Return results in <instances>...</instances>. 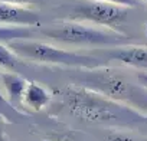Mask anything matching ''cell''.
I'll return each instance as SVG.
<instances>
[{
  "label": "cell",
  "instance_id": "e0dca14e",
  "mask_svg": "<svg viewBox=\"0 0 147 141\" xmlns=\"http://www.w3.org/2000/svg\"><path fill=\"white\" fill-rule=\"evenodd\" d=\"M144 46H146V48H147V43H146V45H144Z\"/></svg>",
  "mask_w": 147,
  "mask_h": 141
},
{
  "label": "cell",
  "instance_id": "6da1fadb",
  "mask_svg": "<svg viewBox=\"0 0 147 141\" xmlns=\"http://www.w3.org/2000/svg\"><path fill=\"white\" fill-rule=\"evenodd\" d=\"M63 99L74 117L87 122L117 125L147 122V117L138 111L84 87H68Z\"/></svg>",
  "mask_w": 147,
  "mask_h": 141
},
{
  "label": "cell",
  "instance_id": "277c9868",
  "mask_svg": "<svg viewBox=\"0 0 147 141\" xmlns=\"http://www.w3.org/2000/svg\"><path fill=\"white\" fill-rule=\"evenodd\" d=\"M81 87L95 91L110 99L117 102H134L137 105H144L147 95L138 91L134 85L123 78V75L115 74L111 69H97L90 70L81 75Z\"/></svg>",
  "mask_w": 147,
  "mask_h": 141
},
{
  "label": "cell",
  "instance_id": "5bb4252c",
  "mask_svg": "<svg viewBox=\"0 0 147 141\" xmlns=\"http://www.w3.org/2000/svg\"><path fill=\"white\" fill-rule=\"evenodd\" d=\"M39 0H0V3L5 5H12V6H25V5H33L38 3Z\"/></svg>",
  "mask_w": 147,
  "mask_h": 141
},
{
  "label": "cell",
  "instance_id": "7c38bea8",
  "mask_svg": "<svg viewBox=\"0 0 147 141\" xmlns=\"http://www.w3.org/2000/svg\"><path fill=\"white\" fill-rule=\"evenodd\" d=\"M18 65V56L5 45L0 43V68L15 69Z\"/></svg>",
  "mask_w": 147,
  "mask_h": 141
},
{
  "label": "cell",
  "instance_id": "9a60e30c",
  "mask_svg": "<svg viewBox=\"0 0 147 141\" xmlns=\"http://www.w3.org/2000/svg\"><path fill=\"white\" fill-rule=\"evenodd\" d=\"M137 79L144 88H147V70H144V72H138L137 74Z\"/></svg>",
  "mask_w": 147,
  "mask_h": 141
},
{
  "label": "cell",
  "instance_id": "ac0fdd59",
  "mask_svg": "<svg viewBox=\"0 0 147 141\" xmlns=\"http://www.w3.org/2000/svg\"><path fill=\"white\" fill-rule=\"evenodd\" d=\"M146 2H147V0H146Z\"/></svg>",
  "mask_w": 147,
  "mask_h": 141
},
{
  "label": "cell",
  "instance_id": "3957f363",
  "mask_svg": "<svg viewBox=\"0 0 147 141\" xmlns=\"http://www.w3.org/2000/svg\"><path fill=\"white\" fill-rule=\"evenodd\" d=\"M7 48L16 56H20L28 60H35V62L58 63V65H66V66H81V68H98L104 63V60L100 58L63 50V49H59L42 42L12 40L9 42Z\"/></svg>",
  "mask_w": 147,
  "mask_h": 141
},
{
  "label": "cell",
  "instance_id": "5b68a950",
  "mask_svg": "<svg viewBox=\"0 0 147 141\" xmlns=\"http://www.w3.org/2000/svg\"><path fill=\"white\" fill-rule=\"evenodd\" d=\"M69 17L72 20H85L98 26L117 29L125 22L127 7L115 6L98 0H81L71 6Z\"/></svg>",
  "mask_w": 147,
  "mask_h": 141
},
{
  "label": "cell",
  "instance_id": "2e32d148",
  "mask_svg": "<svg viewBox=\"0 0 147 141\" xmlns=\"http://www.w3.org/2000/svg\"><path fill=\"white\" fill-rule=\"evenodd\" d=\"M0 84H2V72H0Z\"/></svg>",
  "mask_w": 147,
  "mask_h": 141
},
{
  "label": "cell",
  "instance_id": "8992f818",
  "mask_svg": "<svg viewBox=\"0 0 147 141\" xmlns=\"http://www.w3.org/2000/svg\"><path fill=\"white\" fill-rule=\"evenodd\" d=\"M0 25L3 26H23V28H40V16L22 6H12L0 3Z\"/></svg>",
  "mask_w": 147,
  "mask_h": 141
},
{
  "label": "cell",
  "instance_id": "30bf717a",
  "mask_svg": "<svg viewBox=\"0 0 147 141\" xmlns=\"http://www.w3.org/2000/svg\"><path fill=\"white\" fill-rule=\"evenodd\" d=\"M39 33L38 28H23V26H3L0 25V42L12 40H29Z\"/></svg>",
  "mask_w": 147,
  "mask_h": 141
},
{
  "label": "cell",
  "instance_id": "8fae6325",
  "mask_svg": "<svg viewBox=\"0 0 147 141\" xmlns=\"http://www.w3.org/2000/svg\"><path fill=\"white\" fill-rule=\"evenodd\" d=\"M0 114H2L7 121H12V122H18L19 120L25 118V115H22L2 94H0Z\"/></svg>",
  "mask_w": 147,
  "mask_h": 141
},
{
  "label": "cell",
  "instance_id": "9c48e42d",
  "mask_svg": "<svg viewBox=\"0 0 147 141\" xmlns=\"http://www.w3.org/2000/svg\"><path fill=\"white\" fill-rule=\"evenodd\" d=\"M49 101H51V95L43 87H40L36 82H28V87L25 89L22 102H25L26 105H29L35 111H39Z\"/></svg>",
  "mask_w": 147,
  "mask_h": 141
},
{
  "label": "cell",
  "instance_id": "ba28073f",
  "mask_svg": "<svg viewBox=\"0 0 147 141\" xmlns=\"http://www.w3.org/2000/svg\"><path fill=\"white\" fill-rule=\"evenodd\" d=\"M2 85L6 88L12 105L22 102L25 89L28 87V82L22 77H19L18 74H2Z\"/></svg>",
  "mask_w": 147,
  "mask_h": 141
},
{
  "label": "cell",
  "instance_id": "7a4b0ae2",
  "mask_svg": "<svg viewBox=\"0 0 147 141\" xmlns=\"http://www.w3.org/2000/svg\"><path fill=\"white\" fill-rule=\"evenodd\" d=\"M39 33L63 43L69 45H88V46H110L115 48L130 40L125 35L117 33L115 30H104L92 26H87L77 22H65L45 29H39Z\"/></svg>",
  "mask_w": 147,
  "mask_h": 141
},
{
  "label": "cell",
  "instance_id": "4fadbf2b",
  "mask_svg": "<svg viewBox=\"0 0 147 141\" xmlns=\"http://www.w3.org/2000/svg\"><path fill=\"white\" fill-rule=\"evenodd\" d=\"M98 2H105V3H111L115 6H121V7H137L141 5L140 0H98Z\"/></svg>",
  "mask_w": 147,
  "mask_h": 141
},
{
  "label": "cell",
  "instance_id": "52a82bcc",
  "mask_svg": "<svg viewBox=\"0 0 147 141\" xmlns=\"http://www.w3.org/2000/svg\"><path fill=\"white\" fill-rule=\"evenodd\" d=\"M107 60H118L125 65L147 70V48L146 46H115L102 50Z\"/></svg>",
  "mask_w": 147,
  "mask_h": 141
}]
</instances>
